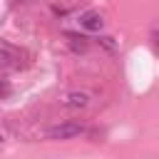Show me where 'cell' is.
I'll list each match as a JSON object with an SVG mask.
<instances>
[{
  "label": "cell",
  "mask_w": 159,
  "mask_h": 159,
  "mask_svg": "<svg viewBox=\"0 0 159 159\" xmlns=\"http://www.w3.org/2000/svg\"><path fill=\"white\" fill-rule=\"evenodd\" d=\"M82 132H84V124L70 119V122H60V124L50 127V129H47V137H50V139H75V137H80Z\"/></svg>",
  "instance_id": "1"
},
{
  "label": "cell",
  "mask_w": 159,
  "mask_h": 159,
  "mask_svg": "<svg viewBox=\"0 0 159 159\" xmlns=\"http://www.w3.org/2000/svg\"><path fill=\"white\" fill-rule=\"evenodd\" d=\"M20 65H22V52L15 45L0 40V70H17Z\"/></svg>",
  "instance_id": "2"
},
{
  "label": "cell",
  "mask_w": 159,
  "mask_h": 159,
  "mask_svg": "<svg viewBox=\"0 0 159 159\" xmlns=\"http://www.w3.org/2000/svg\"><path fill=\"white\" fill-rule=\"evenodd\" d=\"M89 102H92V94L84 89H75L62 97V107H67V109H84V107H89Z\"/></svg>",
  "instance_id": "3"
},
{
  "label": "cell",
  "mask_w": 159,
  "mask_h": 159,
  "mask_svg": "<svg viewBox=\"0 0 159 159\" xmlns=\"http://www.w3.org/2000/svg\"><path fill=\"white\" fill-rule=\"evenodd\" d=\"M80 25H82L87 32H99V30L104 27V20H102V15H99V12L87 10V12H82V15H80Z\"/></svg>",
  "instance_id": "4"
},
{
  "label": "cell",
  "mask_w": 159,
  "mask_h": 159,
  "mask_svg": "<svg viewBox=\"0 0 159 159\" xmlns=\"http://www.w3.org/2000/svg\"><path fill=\"white\" fill-rule=\"evenodd\" d=\"M70 47H72V52H84L87 50V40L77 37V35H70Z\"/></svg>",
  "instance_id": "5"
},
{
  "label": "cell",
  "mask_w": 159,
  "mask_h": 159,
  "mask_svg": "<svg viewBox=\"0 0 159 159\" xmlns=\"http://www.w3.org/2000/svg\"><path fill=\"white\" fill-rule=\"evenodd\" d=\"M10 94V84L7 82H0V97H7Z\"/></svg>",
  "instance_id": "6"
},
{
  "label": "cell",
  "mask_w": 159,
  "mask_h": 159,
  "mask_svg": "<svg viewBox=\"0 0 159 159\" xmlns=\"http://www.w3.org/2000/svg\"><path fill=\"white\" fill-rule=\"evenodd\" d=\"M152 42H154V50L159 52V30H154V32H152Z\"/></svg>",
  "instance_id": "7"
},
{
  "label": "cell",
  "mask_w": 159,
  "mask_h": 159,
  "mask_svg": "<svg viewBox=\"0 0 159 159\" xmlns=\"http://www.w3.org/2000/svg\"><path fill=\"white\" fill-rule=\"evenodd\" d=\"M2 144H5V134L0 132V147H2Z\"/></svg>",
  "instance_id": "8"
},
{
  "label": "cell",
  "mask_w": 159,
  "mask_h": 159,
  "mask_svg": "<svg viewBox=\"0 0 159 159\" xmlns=\"http://www.w3.org/2000/svg\"><path fill=\"white\" fill-rule=\"evenodd\" d=\"M22 2H27V0H22Z\"/></svg>",
  "instance_id": "9"
}]
</instances>
